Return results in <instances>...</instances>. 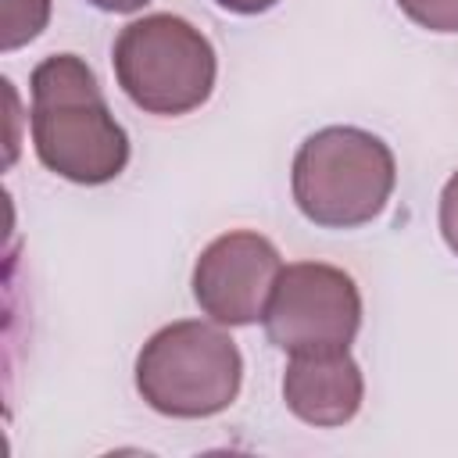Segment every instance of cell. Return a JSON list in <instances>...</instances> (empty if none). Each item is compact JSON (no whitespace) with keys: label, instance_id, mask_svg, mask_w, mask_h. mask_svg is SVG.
Returning a JSON list of instances; mask_svg holds the SVG:
<instances>
[{"label":"cell","instance_id":"52a82bcc","mask_svg":"<svg viewBox=\"0 0 458 458\" xmlns=\"http://www.w3.org/2000/svg\"><path fill=\"white\" fill-rule=\"evenodd\" d=\"M361 397V369L347 354V347L290 354V365L283 372V401L301 422L344 426L358 415Z\"/></svg>","mask_w":458,"mask_h":458},{"label":"cell","instance_id":"30bf717a","mask_svg":"<svg viewBox=\"0 0 458 458\" xmlns=\"http://www.w3.org/2000/svg\"><path fill=\"white\" fill-rule=\"evenodd\" d=\"M440 233H444L447 247L458 254V172L447 179V186L440 193Z\"/></svg>","mask_w":458,"mask_h":458},{"label":"cell","instance_id":"3957f363","mask_svg":"<svg viewBox=\"0 0 458 458\" xmlns=\"http://www.w3.org/2000/svg\"><path fill=\"white\" fill-rule=\"evenodd\" d=\"M243 379V358L229 333L186 318L157 329L136 358L140 397L172 419H208L225 411Z\"/></svg>","mask_w":458,"mask_h":458},{"label":"cell","instance_id":"5b68a950","mask_svg":"<svg viewBox=\"0 0 458 458\" xmlns=\"http://www.w3.org/2000/svg\"><path fill=\"white\" fill-rule=\"evenodd\" d=\"M261 322L268 340L286 354L336 351L358 336L361 293L354 279L336 265H283Z\"/></svg>","mask_w":458,"mask_h":458},{"label":"cell","instance_id":"8992f818","mask_svg":"<svg viewBox=\"0 0 458 458\" xmlns=\"http://www.w3.org/2000/svg\"><path fill=\"white\" fill-rule=\"evenodd\" d=\"M279 272V250L261 233L236 229L200 250L193 265V297L218 326H250L265 315Z\"/></svg>","mask_w":458,"mask_h":458},{"label":"cell","instance_id":"ba28073f","mask_svg":"<svg viewBox=\"0 0 458 458\" xmlns=\"http://www.w3.org/2000/svg\"><path fill=\"white\" fill-rule=\"evenodd\" d=\"M50 21V0H0V47L18 50L32 43Z\"/></svg>","mask_w":458,"mask_h":458},{"label":"cell","instance_id":"7c38bea8","mask_svg":"<svg viewBox=\"0 0 458 458\" xmlns=\"http://www.w3.org/2000/svg\"><path fill=\"white\" fill-rule=\"evenodd\" d=\"M89 4L100 7V11H111V14H132V11H140L150 0H89Z\"/></svg>","mask_w":458,"mask_h":458},{"label":"cell","instance_id":"7a4b0ae2","mask_svg":"<svg viewBox=\"0 0 458 458\" xmlns=\"http://www.w3.org/2000/svg\"><path fill=\"white\" fill-rule=\"evenodd\" d=\"M397 182L394 150L354 125H326L311 132L290 168L301 215L322 229H354L372 222Z\"/></svg>","mask_w":458,"mask_h":458},{"label":"cell","instance_id":"6da1fadb","mask_svg":"<svg viewBox=\"0 0 458 458\" xmlns=\"http://www.w3.org/2000/svg\"><path fill=\"white\" fill-rule=\"evenodd\" d=\"M36 157L61 179L100 186L125 172L129 136L107 111L97 75L75 54H54L32 68Z\"/></svg>","mask_w":458,"mask_h":458},{"label":"cell","instance_id":"8fae6325","mask_svg":"<svg viewBox=\"0 0 458 458\" xmlns=\"http://www.w3.org/2000/svg\"><path fill=\"white\" fill-rule=\"evenodd\" d=\"M218 7H225V11H233V14H265V11H272L279 0H215Z\"/></svg>","mask_w":458,"mask_h":458},{"label":"cell","instance_id":"9c48e42d","mask_svg":"<svg viewBox=\"0 0 458 458\" xmlns=\"http://www.w3.org/2000/svg\"><path fill=\"white\" fill-rule=\"evenodd\" d=\"M397 7L429 32H458V0H397Z\"/></svg>","mask_w":458,"mask_h":458},{"label":"cell","instance_id":"277c9868","mask_svg":"<svg viewBox=\"0 0 458 458\" xmlns=\"http://www.w3.org/2000/svg\"><path fill=\"white\" fill-rule=\"evenodd\" d=\"M215 47L179 14H147L114 39V79L147 114H186L215 89Z\"/></svg>","mask_w":458,"mask_h":458}]
</instances>
